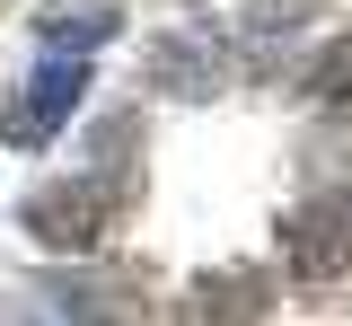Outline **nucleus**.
Wrapping results in <instances>:
<instances>
[{
  "instance_id": "0eeeda50",
  "label": "nucleus",
  "mask_w": 352,
  "mask_h": 326,
  "mask_svg": "<svg viewBox=\"0 0 352 326\" xmlns=\"http://www.w3.org/2000/svg\"><path fill=\"white\" fill-rule=\"evenodd\" d=\"M308 89H317V106H335V115H352V45H335L317 71H308Z\"/></svg>"
},
{
  "instance_id": "f03ea898",
  "label": "nucleus",
  "mask_w": 352,
  "mask_h": 326,
  "mask_svg": "<svg viewBox=\"0 0 352 326\" xmlns=\"http://www.w3.org/2000/svg\"><path fill=\"white\" fill-rule=\"evenodd\" d=\"M27 230H36L44 247H88V238L106 230L97 186H36V194H27Z\"/></svg>"
},
{
  "instance_id": "20e7f679",
  "label": "nucleus",
  "mask_w": 352,
  "mask_h": 326,
  "mask_svg": "<svg viewBox=\"0 0 352 326\" xmlns=\"http://www.w3.org/2000/svg\"><path fill=\"white\" fill-rule=\"evenodd\" d=\"M256 318H264V282L247 274H220L185 300V326H256Z\"/></svg>"
},
{
  "instance_id": "7ed1b4c3",
  "label": "nucleus",
  "mask_w": 352,
  "mask_h": 326,
  "mask_svg": "<svg viewBox=\"0 0 352 326\" xmlns=\"http://www.w3.org/2000/svg\"><path fill=\"white\" fill-rule=\"evenodd\" d=\"M159 80H168L176 97L229 89V45H212V36H168V45H159Z\"/></svg>"
},
{
  "instance_id": "423d86ee",
  "label": "nucleus",
  "mask_w": 352,
  "mask_h": 326,
  "mask_svg": "<svg viewBox=\"0 0 352 326\" xmlns=\"http://www.w3.org/2000/svg\"><path fill=\"white\" fill-rule=\"evenodd\" d=\"M80 97H88V71H80V62H44V71H36V97H27V124H36V133H53Z\"/></svg>"
},
{
  "instance_id": "f257e3e1",
  "label": "nucleus",
  "mask_w": 352,
  "mask_h": 326,
  "mask_svg": "<svg viewBox=\"0 0 352 326\" xmlns=\"http://www.w3.org/2000/svg\"><path fill=\"white\" fill-rule=\"evenodd\" d=\"M282 256L300 282H335L352 265V194H317L282 221Z\"/></svg>"
},
{
  "instance_id": "39448f33",
  "label": "nucleus",
  "mask_w": 352,
  "mask_h": 326,
  "mask_svg": "<svg viewBox=\"0 0 352 326\" xmlns=\"http://www.w3.org/2000/svg\"><path fill=\"white\" fill-rule=\"evenodd\" d=\"M36 27H44V45H71V53H88V45H106V36H115L124 18H115L106 0H53Z\"/></svg>"
},
{
  "instance_id": "6e6552de",
  "label": "nucleus",
  "mask_w": 352,
  "mask_h": 326,
  "mask_svg": "<svg viewBox=\"0 0 352 326\" xmlns=\"http://www.w3.org/2000/svg\"><path fill=\"white\" fill-rule=\"evenodd\" d=\"M308 9H317V0H256V9H247V27H256V36H291Z\"/></svg>"
}]
</instances>
